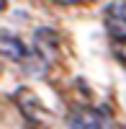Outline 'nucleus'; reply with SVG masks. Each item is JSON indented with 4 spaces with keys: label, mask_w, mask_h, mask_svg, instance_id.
I'll return each instance as SVG.
<instances>
[{
    "label": "nucleus",
    "mask_w": 126,
    "mask_h": 129,
    "mask_svg": "<svg viewBox=\"0 0 126 129\" xmlns=\"http://www.w3.org/2000/svg\"><path fill=\"white\" fill-rule=\"evenodd\" d=\"M13 101H16V106H18V111L23 114L31 124H36V126H49V124H51V114L46 111V106L39 101V95H36L34 90L18 88L16 95H13Z\"/></svg>",
    "instance_id": "1"
},
{
    "label": "nucleus",
    "mask_w": 126,
    "mask_h": 129,
    "mask_svg": "<svg viewBox=\"0 0 126 129\" xmlns=\"http://www.w3.org/2000/svg\"><path fill=\"white\" fill-rule=\"evenodd\" d=\"M116 54H118L121 62H126V39L123 41H116Z\"/></svg>",
    "instance_id": "6"
},
{
    "label": "nucleus",
    "mask_w": 126,
    "mask_h": 129,
    "mask_svg": "<svg viewBox=\"0 0 126 129\" xmlns=\"http://www.w3.org/2000/svg\"><path fill=\"white\" fill-rule=\"evenodd\" d=\"M0 49H3V57H5V59H13V62H23V59L28 57L26 44H23L18 36H10L8 31L0 36Z\"/></svg>",
    "instance_id": "5"
},
{
    "label": "nucleus",
    "mask_w": 126,
    "mask_h": 129,
    "mask_svg": "<svg viewBox=\"0 0 126 129\" xmlns=\"http://www.w3.org/2000/svg\"><path fill=\"white\" fill-rule=\"evenodd\" d=\"M106 28L116 41L126 39V0H113L106 8Z\"/></svg>",
    "instance_id": "2"
},
{
    "label": "nucleus",
    "mask_w": 126,
    "mask_h": 129,
    "mask_svg": "<svg viewBox=\"0 0 126 129\" xmlns=\"http://www.w3.org/2000/svg\"><path fill=\"white\" fill-rule=\"evenodd\" d=\"M34 52L41 57L44 64H51L59 54V41L54 36V31L51 28H39L36 36H34Z\"/></svg>",
    "instance_id": "4"
},
{
    "label": "nucleus",
    "mask_w": 126,
    "mask_h": 129,
    "mask_svg": "<svg viewBox=\"0 0 126 129\" xmlns=\"http://www.w3.org/2000/svg\"><path fill=\"white\" fill-rule=\"evenodd\" d=\"M67 126L70 129H103V116L100 111L90 106H77L67 114Z\"/></svg>",
    "instance_id": "3"
},
{
    "label": "nucleus",
    "mask_w": 126,
    "mask_h": 129,
    "mask_svg": "<svg viewBox=\"0 0 126 129\" xmlns=\"http://www.w3.org/2000/svg\"><path fill=\"white\" fill-rule=\"evenodd\" d=\"M54 3H59V5H75L77 0H54Z\"/></svg>",
    "instance_id": "7"
}]
</instances>
